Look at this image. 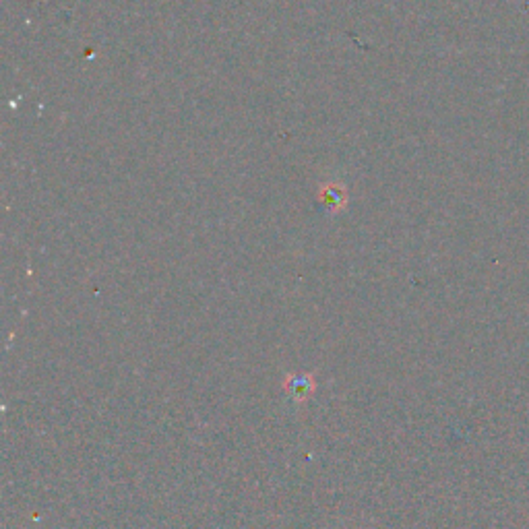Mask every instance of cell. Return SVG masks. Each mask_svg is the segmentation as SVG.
I'll return each mask as SVG.
<instances>
[{
    "label": "cell",
    "mask_w": 529,
    "mask_h": 529,
    "mask_svg": "<svg viewBox=\"0 0 529 529\" xmlns=\"http://www.w3.org/2000/svg\"><path fill=\"white\" fill-rule=\"evenodd\" d=\"M321 199H323L325 207H327L331 213L339 211L341 207H344V203H346V191H344V186H339V184H335V182L321 186Z\"/></svg>",
    "instance_id": "6da1fadb"
}]
</instances>
